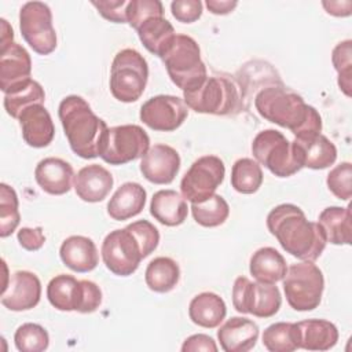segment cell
<instances>
[{"mask_svg": "<svg viewBox=\"0 0 352 352\" xmlns=\"http://www.w3.org/2000/svg\"><path fill=\"white\" fill-rule=\"evenodd\" d=\"M318 223L323 228L327 242L333 245H351V206H329L320 212Z\"/></svg>", "mask_w": 352, "mask_h": 352, "instance_id": "cell-31", "label": "cell"}, {"mask_svg": "<svg viewBox=\"0 0 352 352\" xmlns=\"http://www.w3.org/2000/svg\"><path fill=\"white\" fill-rule=\"evenodd\" d=\"M138 238L144 257L150 256L158 246L160 242V232L154 224H151L147 220H138L126 226Z\"/></svg>", "mask_w": 352, "mask_h": 352, "instance_id": "cell-42", "label": "cell"}, {"mask_svg": "<svg viewBox=\"0 0 352 352\" xmlns=\"http://www.w3.org/2000/svg\"><path fill=\"white\" fill-rule=\"evenodd\" d=\"M40 297L41 283L37 275L30 271H16L3 286L0 301L10 311L21 312L34 308Z\"/></svg>", "mask_w": 352, "mask_h": 352, "instance_id": "cell-16", "label": "cell"}, {"mask_svg": "<svg viewBox=\"0 0 352 352\" xmlns=\"http://www.w3.org/2000/svg\"><path fill=\"white\" fill-rule=\"evenodd\" d=\"M44 100H45V92L43 89V87L37 81L30 78L25 84L19 85L15 89H12L11 92L6 94L3 103H4V109H6L7 114L11 116L12 118L18 120V117L23 109H26L28 106L36 104V103L43 104Z\"/></svg>", "mask_w": 352, "mask_h": 352, "instance_id": "cell-33", "label": "cell"}, {"mask_svg": "<svg viewBox=\"0 0 352 352\" xmlns=\"http://www.w3.org/2000/svg\"><path fill=\"white\" fill-rule=\"evenodd\" d=\"M100 253L106 268L118 276L132 275L146 258L138 238L128 227L109 232L103 239Z\"/></svg>", "mask_w": 352, "mask_h": 352, "instance_id": "cell-12", "label": "cell"}, {"mask_svg": "<svg viewBox=\"0 0 352 352\" xmlns=\"http://www.w3.org/2000/svg\"><path fill=\"white\" fill-rule=\"evenodd\" d=\"M227 315V307L224 300L212 292H204L197 294L188 305V316L192 323L205 327H217Z\"/></svg>", "mask_w": 352, "mask_h": 352, "instance_id": "cell-29", "label": "cell"}, {"mask_svg": "<svg viewBox=\"0 0 352 352\" xmlns=\"http://www.w3.org/2000/svg\"><path fill=\"white\" fill-rule=\"evenodd\" d=\"M34 179L43 191L51 195H62L70 191L74 182V170L65 160L47 157L37 164Z\"/></svg>", "mask_w": 352, "mask_h": 352, "instance_id": "cell-20", "label": "cell"}, {"mask_svg": "<svg viewBox=\"0 0 352 352\" xmlns=\"http://www.w3.org/2000/svg\"><path fill=\"white\" fill-rule=\"evenodd\" d=\"M254 107L263 118L287 128L296 139H307L322 131V117L318 110L283 85L263 88L254 98Z\"/></svg>", "mask_w": 352, "mask_h": 352, "instance_id": "cell-2", "label": "cell"}, {"mask_svg": "<svg viewBox=\"0 0 352 352\" xmlns=\"http://www.w3.org/2000/svg\"><path fill=\"white\" fill-rule=\"evenodd\" d=\"M300 348L307 351H329L338 341V330L326 319H307L297 323Z\"/></svg>", "mask_w": 352, "mask_h": 352, "instance_id": "cell-28", "label": "cell"}, {"mask_svg": "<svg viewBox=\"0 0 352 352\" xmlns=\"http://www.w3.org/2000/svg\"><path fill=\"white\" fill-rule=\"evenodd\" d=\"M331 62L338 73V87L346 95L351 96L352 81V41L345 40L338 43L331 52Z\"/></svg>", "mask_w": 352, "mask_h": 352, "instance_id": "cell-39", "label": "cell"}, {"mask_svg": "<svg viewBox=\"0 0 352 352\" xmlns=\"http://www.w3.org/2000/svg\"><path fill=\"white\" fill-rule=\"evenodd\" d=\"M114 179L111 173L98 164L81 168L74 176V190L78 198L85 202L103 201L113 188Z\"/></svg>", "mask_w": 352, "mask_h": 352, "instance_id": "cell-22", "label": "cell"}, {"mask_svg": "<svg viewBox=\"0 0 352 352\" xmlns=\"http://www.w3.org/2000/svg\"><path fill=\"white\" fill-rule=\"evenodd\" d=\"M180 169L179 153L168 144H154L142 157L140 172L154 184H169Z\"/></svg>", "mask_w": 352, "mask_h": 352, "instance_id": "cell-18", "label": "cell"}, {"mask_svg": "<svg viewBox=\"0 0 352 352\" xmlns=\"http://www.w3.org/2000/svg\"><path fill=\"white\" fill-rule=\"evenodd\" d=\"M352 165L351 162H341L334 166L326 179L329 190L342 201H348L352 195Z\"/></svg>", "mask_w": 352, "mask_h": 352, "instance_id": "cell-40", "label": "cell"}, {"mask_svg": "<svg viewBox=\"0 0 352 352\" xmlns=\"http://www.w3.org/2000/svg\"><path fill=\"white\" fill-rule=\"evenodd\" d=\"M32 59L18 43L0 47V88L6 94L30 80Z\"/></svg>", "mask_w": 352, "mask_h": 352, "instance_id": "cell-17", "label": "cell"}, {"mask_svg": "<svg viewBox=\"0 0 352 352\" xmlns=\"http://www.w3.org/2000/svg\"><path fill=\"white\" fill-rule=\"evenodd\" d=\"M183 100L187 107L202 114L227 116L238 110L239 92L228 77L208 76L197 88L184 91Z\"/></svg>", "mask_w": 352, "mask_h": 352, "instance_id": "cell-6", "label": "cell"}, {"mask_svg": "<svg viewBox=\"0 0 352 352\" xmlns=\"http://www.w3.org/2000/svg\"><path fill=\"white\" fill-rule=\"evenodd\" d=\"M180 279L179 264L170 257H155L151 260L144 272V280L150 290L168 293L173 290Z\"/></svg>", "mask_w": 352, "mask_h": 352, "instance_id": "cell-32", "label": "cell"}, {"mask_svg": "<svg viewBox=\"0 0 352 352\" xmlns=\"http://www.w3.org/2000/svg\"><path fill=\"white\" fill-rule=\"evenodd\" d=\"M47 298L59 311L91 314L102 304V290L91 280H78L73 275L59 274L50 280Z\"/></svg>", "mask_w": 352, "mask_h": 352, "instance_id": "cell-7", "label": "cell"}, {"mask_svg": "<svg viewBox=\"0 0 352 352\" xmlns=\"http://www.w3.org/2000/svg\"><path fill=\"white\" fill-rule=\"evenodd\" d=\"M220 346L226 352H248L258 338V326L242 316H232L217 330Z\"/></svg>", "mask_w": 352, "mask_h": 352, "instance_id": "cell-21", "label": "cell"}, {"mask_svg": "<svg viewBox=\"0 0 352 352\" xmlns=\"http://www.w3.org/2000/svg\"><path fill=\"white\" fill-rule=\"evenodd\" d=\"M148 80V66L143 55L125 48L116 54L110 69V92L124 103L136 102L144 92Z\"/></svg>", "mask_w": 352, "mask_h": 352, "instance_id": "cell-5", "label": "cell"}, {"mask_svg": "<svg viewBox=\"0 0 352 352\" xmlns=\"http://www.w3.org/2000/svg\"><path fill=\"white\" fill-rule=\"evenodd\" d=\"M21 214L18 209V195L6 183L0 186V236H10L18 227Z\"/></svg>", "mask_w": 352, "mask_h": 352, "instance_id": "cell-37", "label": "cell"}, {"mask_svg": "<svg viewBox=\"0 0 352 352\" xmlns=\"http://www.w3.org/2000/svg\"><path fill=\"white\" fill-rule=\"evenodd\" d=\"M238 6V1L235 0H206L208 10L214 15H226L230 14L235 7Z\"/></svg>", "mask_w": 352, "mask_h": 352, "instance_id": "cell-48", "label": "cell"}, {"mask_svg": "<svg viewBox=\"0 0 352 352\" xmlns=\"http://www.w3.org/2000/svg\"><path fill=\"white\" fill-rule=\"evenodd\" d=\"M263 345L271 352H293L300 348L297 323L276 322L263 333Z\"/></svg>", "mask_w": 352, "mask_h": 352, "instance_id": "cell-34", "label": "cell"}, {"mask_svg": "<svg viewBox=\"0 0 352 352\" xmlns=\"http://www.w3.org/2000/svg\"><path fill=\"white\" fill-rule=\"evenodd\" d=\"M322 6L326 8V12L334 16H348L351 15L352 3L346 1H322Z\"/></svg>", "mask_w": 352, "mask_h": 352, "instance_id": "cell-47", "label": "cell"}, {"mask_svg": "<svg viewBox=\"0 0 352 352\" xmlns=\"http://www.w3.org/2000/svg\"><path fill=\"white\" fill-rule=\"evenodd\" d=\"M282 280L286 300L293 309L305 312L319 307L324 278L316 264L312 261L292 264Z\"/></svg>", "mask_w": 352, "mask_h": 352, "instance_id": "cell-8", "label": "cell"}, {"mask_svg": "<svg viewBox=\"0 0 352 352\" xmlns=\"http://www.w3.org/2000/svg\"><path fill=\"white\" fill-rule=\"evenodd\" d=\"M267 227L279 245L301 261H315L327 239L318 221H308L305 213L293 204H280L267 216Z\"/></svg>", "mask_w": 352, "mask_h": 352, "instance_id": "cell-1", "label": "cell"}, {"mask_svg": "<svg viewBox=\"0 0 352 352\" xmlns=\"http://www.w3.org/2000/svg\"><path fill=\"white\" fill-rule=\"evenodd\" d=\"M164 15V7L160 0H129L126 8V22L135 30L150 16Z\"/></svg>", "mask_w": 352, "mask_h": 352, "instance_id": "cell-41", "label": "cell"}, {"mask_svg": "<svg viewBox=\"0 0 352 352\" xmlns=\"http://www.w3.org/2000/svg\"><path fill=\"white\" fill-rule=\"evenodd\" d=\"M263 184V170L257 161L239 158L231 169V186L241 194H253Z\"/></svg>", "mask_w": 352, "mask_h": 352, "instance_id": "cell-35", "label": "cell"}, {"mask_svg": "<svg viewBox=\"0 0 352 352\" xmlns=\"http://www.w3.org/2000/svg\"><path fill=\"white\" fill-rule=\"evenodd\" d=\"M18 242L19 245L29 250V252H34L43 248L44 242H45V236L43 232L41 227H36V228H29V227H22L18 231Z\"/></svg>", "mask_w": 352, "mask_h": 352, "instance_id": "cell-45", "label": "cell"}, {"mask_svg": "<svg viewBox=\"0 0 352 352\" xmlns=\"http://www.w3.org/2000/svg\"><path fill=\"white\" fill-rule=\"evenodd\" d=\"M136 32L144 48L161 59L172 47L176 38V32L173 26L164 15L147 18L140 23Z\"/></svg>", "mask_w": 352, "mask_h": 352, "instance_id": "cell-25", "label": "cell"}, {"mask_svg": "<svg viewBox=\"0 0 352 352\" xmlns=\"http://www.w3.org/2000/svg\"><path fill=\"white\" fill-rule=\"evenodd\" d=\"M62 263L74 272H89L96 268L99 254L95 242L84 235L66 238L59 249Z\"/></svg>", "mask_w": 352, "mask_h": 352, "instance_id": "cell-24", "label": "cell"}, {"mask_svg": "<svg viewBox=\"0 0 352 352\" xmlns=\"http://www.w3.org/2000/svg\"><path fill=\"white\" fill-rule=\"evenodd\" d=\"M0 22H1V45L0 47H6V45L12 43V40H14V30H12V28L10 26V23L4 18H1Z\"/></svg>", "mask_w": 352, "mask_h": 352, "instance_id": "cell-49", "label": "cell"}, {"mask_svg": "<svg viewBox=\"0 0 352 352\" xmlns=\"http://www.w3.org/2000/svg\"><path fill=\"white\" fill-rule=\"evenodd\" d=\"M14 342L21 352H43L50 345L47 330L37 323H23L14 334Z\"/></svg>", "mask_w": 352, "mask_h": 352, "instance_id": "cell-38", "label": "cell"}, {"mask_svg": "<svg viewBox=\"0 0 352 352\" xmlns=\"http://www.w3.org/2000/svg\"><path fill=\"white\" fill-rule=\"evenodd\" d=\"M183 352H197V351H205V352H216L217 345L214 340L208 334H194L184 340L182 345Z\"/></svg>", "mask_w": 352, "mask_h": 352, "instance_id": "cell-46", "label": "cell"}, {"mask_svg": "<svg viewBox=\"0 0 352 352\" xmlns=\"http://www.w3.org/2000/svg\"><path fill=\"white\" fill-rule=\"evenodd\" d=\"M91 4L104 19L116 23L126 22V8L129 0H92Z\"/></svg>", "mask_w": 352, "mask_h": 352, "instance_id": "cell-43", "label": "cell"}, {"mask_svg": "<svg viewBox=\"0 0 352 352\" xmlns=\"http://www.w3.org/2000/svg\"><path fill=\"white\" fill-rule=\"evenodd\" d=\"M252 153L258 164L264 165L278 177H289L302 169L297 160L293 142L276 129L258 132L253 139Z\"/></svg>", "mask_w": 352, "mask_h": 352, "instance_id": "cell-9", "label": "cell"}, {"mask_svg": "<svg viewBox=\"0 0 352 352\" xmlns=\"http://www.w3.org/2000/svg\"><path fill=\"white\" fill-rule=\"evenodd\" d=\"M162 62L172 82L183 92L197 88L208 77L206 66L201 59L199 45L187 34H176Z\"/></svg>", "mask_w": 352, "mask_h": 352, "instance_id": "cell-4", "label": "cell"}, {"mask_svg": "<svg viewBox=\"0 0 352 352\" xmlns=\"http://www.w3.org/2000/svg\"><path fill=\"white\" fill-rule=\"evenodd\" d=\"M58 116L70 148L78 157L91 160L100 155L109 126L92 111L85 99L78 95L63 98Z\"/></svg>", "mask_w": 352, "mask_h": 352, "instance_id": "cell-3", "label": "cell"}, {"mask_svg": "<svg viewBox=\"0 0 352 352\" xmlns=\"http://www.w3.org/2000/svg\"><path fill=\"white\" fill-rule=\"evenodd\" d=\"M22 138L30 146L36 148L47 147L55 135V126L51 114L41 103L28 106L18 117Z\"/></svg>", "mask_w": 352, "mask_h": 352, "instance_id": "cell-19", "label": "cell"}, {"mask_svg": "<svg viewBox=\"0 0 352 352\" xmlns=\"http://www.w3.org/2000/svg\"><path fill=\"white\" fill-rule=\"evenodd\" d=\"M249 271L257 282L276 283L286 275L287 265L285 257L275 248L265 246L252 254Z\"/></svg>", "mask_w": 352, "mask_h": 352, "instance_id": "cell-30", "label": "cell"}, {"mask_svg": "<svg viewBox=\"0 0 352 352\" xmlns=\"http://www.w3.org/2000/svg\"><path fill=\"white\" fill-rule=\"evenodd\" d=\"M19 29L25 41L40 55L56 48V33L51 8L43 1H28L19 10Z\"/></svg>", "mask_w": 352, "mask_h": 352, "instance_id": "cell-13", "label": "cell"}, {"mask_svg": "<svg viewBox=\"0 0 352 352\" xmlns=\"http://www.w3.org/2000/svg\"><path fill=\"white\" fill-rule=\"evenodd\" d=\"M282 304V297L275 283L252 282L238 276L232 286V305L239 314H252L257 318L274 316Z\"/></svg>", "mask_w": 352, "mask_h": 352, "instance_id": "cell-10", "label": "cell"}, {"mask_svg": "<svg viewBox=\"0 0 352 352\" xmlns=\"http://www.w3.org/2000/svg\"><path fill=\"white\" fill-rule=\"evenodd\" d=\"M172 15L183 23H192L202 15L201 0H175L170 3Z\"/></svg>", "mask_w": 352, "mask_h": 352, "instance_id": "cell-44", "label": "cell"}, {"mask_svg": "<svg viewBox=\"0 0 352 352\" xmlns=\"http://www.w3.org/2000/svg\"><path fill=\"white\" fill-rule=\"evenodd\" d=\"M150 148V138L146 131L135 124L109 128L100 158L110 165H124L142 158Z\"/></svg>", "mask_w": 352, "mask_h": 352, "instance_id": "cell-11", "label": "cell"}, {"mask_svg": "<svg viewBox=\"0 0 352 352\" xmlns=\"http://www.w3.org/2000/svg\"><path fill=\"white\" fill-rule=\"evenodd\" d=\"M293 147L302 168L326 169L337 160L334 143L322 133L307 139H294Z\"/></svg>", "mask_w": 352, "mask_h": 352, "instance_id": "cell-23", "label": "cell"}, {"mask_svg": "<svg viewBox=\"0 0 352 352\" xmlns=\"http://www.w3.org/2000/svg\"><path fill=\"white\" fill-rule=\"evenodd\" d=\"M191 213L199 226L217 227L227 220L230 206L221 195L213 194L205 201L191 204Z\"/></svg>", "mask_w": 352, "mask_h": 352, "instance_id": "cell-36", "label": "cell"}, {"mask_svg": "<svg viewBox=\"0 0 352 352\" xmlns=\"http://www.w3.org/2000/svg\"><path fill=\"white\" fill-rule=\"evenodd\" d=\"M151 216L164 226L176 227L184 223L188 213V206L183 195L175 190L157 191L150 204Z\"/></svg>", "mask_w": 352, "mask_h": 352, "instance_id": "cell-27", "label": "cell"}, {"mask_svg": "<svg viewBox=\"0 0 352 352\" xmlns=\"http://www.w3.org/2000/svg\"><path fill=\"white\" fill-rule=\"evenodd\" d=\"M226 176L224 162L216 155H204L195 160L180 182L184 199L191 204L208 199L214 194Z\"/></svg>", "mask_w": 352, "mask_h": 352, "instance_id": "cell-14", "label": "cell"}, {"mask_svg": "<svg viewBox=\"0 0 352 352\" xmlns=\"http://www.w3.org/2000/svg\"><path fill=\"white\" fill-rule=\"evenodd\" d=\"M188 107L184 100L173 95H157L140 107V120L154 131H176L187 118Z\"/></svg>", "mask_w": 352, "mask_h": 352, "instance_id": "cell-15", "label": "cell"}, {"mask_svg": "<svg viewBox=\"0 0 352 352\" xmlns=\"http://www.w3.org/2000/svg\"><path fill=\"white\" fill-rule=\"evenodd\" d=\"M146 190L139 183L121 184L107 204V213L113 220L122 221L138 216L146 205Z\"/></svg>", "mask_w": 352, "mask_h": 352, "instance_id": "cell-26", "label": "cell"}]
</instances>
